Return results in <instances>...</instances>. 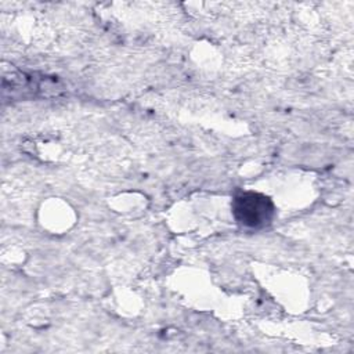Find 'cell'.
<instances>
[{"mask_svg": "<svg viewBox=\"0 0 354 354\" xmlns=\"http://www.w3.org/2000/svg\"><path fill=\"white\" fill-rule=\"evenodd\" d=\"M232 212L242 225L261 228L271 221L274 216V205L261 194L242 192L234 199Z\"/></svg>", "mask_w": 354, "mask_h": 354, "instance_id": "1", "label": "cell"}]
</instances>
